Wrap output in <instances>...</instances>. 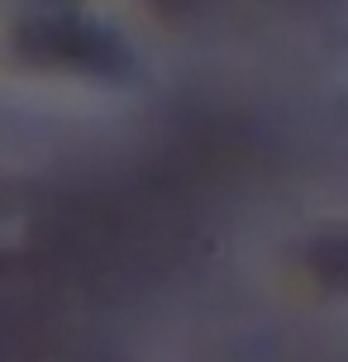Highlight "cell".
<instances>
[{"label":"cell","mask_w":348,"mask_h":362,"mask_svg":"<svg viewBox=\"0 0 348 362\" xmlns=\"http://www.w3.org/2000/svg\"><path fill=\"white\" fill-rule=\"evenodd\" d=\"M19 48H24V57L48 62V67H72V72L91 76L129 72V48L76 5H48V10L24 15Z\"/></svg>","instance_id":"cell-1"},{"label":"cell","mask_w":348,"mask_h":362,"mask_svg":"<svg viewBox=\"0 0 348 362\" xmlns=\"http://www.w3.org/2000/svg\"><path fill=\"white\" fill-rule=\"evenodd\" d=\"M311 267L330 281V286H348V238H325L311 248Z\"/></svg>","instance_id":"cell-2"},{"label":"cell","mask_w":348,"mask_h":362,"mask_svg":"<svg viewBox=\"0 0 348 362\" xmlns=\"http://www.w3.org/2000/svg\"><path fill=\"white\" fill-rule=\"evenodd\" d=\"M153 5H182V0H153Z\"/></svg>","instance_id":"cell-3"}]
</instances>
